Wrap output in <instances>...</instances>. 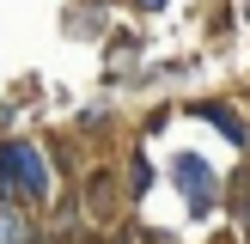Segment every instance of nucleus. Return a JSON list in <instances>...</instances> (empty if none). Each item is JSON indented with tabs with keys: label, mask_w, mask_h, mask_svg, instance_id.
<instances>
[{
	"label": "nucleus",
	"mask_w": 250,
	"mask_h": 244,
	"mask_svg": "<svg viewBox=\"0 0 250 244\" xmlns=\"http://www.w3.org/2000/svg\"><path fill=\"white\" fill-rule=\"evenodd\" d=\"M0 165H6V189L31 195V202H43V195H49V171H43V153H37V146L6 141V146H0Z\"/></svg>",
	"instance_id": "1"
},
{
	"label": "nucleus",
	"mask_w": 250,
	"mask_h": 244,
	"mask_svg": "<svg viewBox=\"0 0 250 244\" xmlns=\"http://www.w3.org/2000/svg\"><path fill=\"white\" fill-rule=\"evenodd\" d=\"M177 183L189 189V207L202 214V207H208V183H214V177H208V165H202L195 153H183V159H177Z\"/></svg>",
	"instance_id": "2"
},
{
	"label": "nucleus",
	"mask_w": 250,
	"mask_h": 244,
	"mask_svg": "<svg viewBox=\"0 0 250 244\" xmlns=\"http://www.w3.org/2000/svg\"><path fill=\"white\" fill-rule=\"evenodd\" d=\"M0 244H31V214H19L6 195H0Z\"/></svg>",
	"instance_id": "3"
},
{
	"label": "nucleus",
	"mask_w": 250,
	"mask_h": 244,
	"mask_svg": "<svg viewBox=\"0 0 250 244\" xmlns=\"http://www.w3.org/2000/svg\"><path fill=\"white\" fill-rule=\"evenodd\" d=\"M202 116H208V122H214V128H220V134H226V141H238V146H244V122H238V116H232V110H202Z\"/></svg>",
	"instance_id": "4"
},
{
	"label": "nucleus",
	"mask_w": 250,
	"mask_h": 244,
	"mask_svg": "<svg viewBox=\"0 0 250 244\" xmlns=\"http://www.w3.org/2000/svg\"><path fill=\"white\" fill-rule=\"evenodd\" d=\"M141 6H146V12H153V6H165V0H141Z\"/></svg>",
	"instance_id": "5"
}]
</instances>
